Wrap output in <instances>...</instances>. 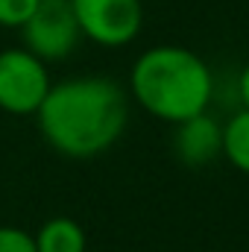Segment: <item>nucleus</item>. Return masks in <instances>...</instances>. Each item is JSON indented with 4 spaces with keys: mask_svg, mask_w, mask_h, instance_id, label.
I'll use <instances>...</instances> for the list:
<instances>
[{
    "mask_svg": "<svg viewBox=\"0 0 249 252\" xmlns=\"http://www.w3.org/2000/svg\"><path fill=\"white\" fill-rule=\"evenodd\" d=\"M235 170L249 176V109H238L223 124V153H220Z\"/></svg>",
    "mask_w": 249,
    "mask_h": 252,
    "instance_id": "obj_8",
    "label": "nucleus"
},
{
    "mask_svg": "<svg viewBox=\"0 0 249 252\" xmlns=\"http://www.w3.org/2000/svg\"><path fill=\"white\" fill-rule=\"evenodd\" d=\"M50 67L27 47L0 50V112L27 118L35 115L50 91Z\"/></svg>",
    "mask_w": 249,
    "mask_h": 252,
    "instance_id": "obj_3",
    "label": "nucleus"
},
{
    "mask_svg": "<svg viewBox=\"0 0 249 252\" xmlns=\"http://www.w3.org/2000/svg\"><path fill=\"white\" fill-rule=\"evenodd\" d=\"M41 138L64 158H94L112 150L129 124V94L112 76L53 82L35 112Z\"/></svg>",
    "mask_w": 249,
    "mask_h": 252,
    "instance_id": "obj_1",
    "label": "nucleus"
},
{
    "mask_svg": "<svg viewBox=\"0 0 249 252\" xmlns=\"http://www.w3.org/2000/svg\"><path fill=\"white\" fill-rule=\"evenodd\" d=\"M126 94L150 118L176 126L208 112L214 73L202 56L182 44H156L132 62Z\"/></svg>",
    "mask_w": 249,
    "mask_h": 252,
    "instance_id": "obj_2",
    "label": "nucleus"
},
{
    "mask_svg": "<svg viewBox=\"0 0 249 252\" xmlns=\"http://www.w3.org/2000/svg\"><path fill=\"white\" fill-rule=\"evenodd\" d=\"M21 32V47L35 53L44 62H62L67 59L76 44L82 41L79 24L73 18L70 0H41L32 18L18 30Z\"/></svg>",
    "mask_w": 249,
    "mask_h": 252,
    "instance_id": "obj_5",
    "label": "nucleus"
},
{
    "mask_svg": "<svg viewBox=\"0 0 249 252\" xmlns=\"http://www.w3.org/2000/svg\"><path fill=\"white\" fill-rule=\"evenodd\" d=\"M238 97H241L244 109H249V62L244 64L241 73H238Z\"/></svg>",
    "mask_w": 249,
    "mask_h": 252,
    "instance_id": "obj_11",
    "label": "nucleus"
},
{
    "mask_svg": "<svg viewBox=\"0 0 249 252\" xmlns=\"http://www.w3.org/2000/svg\"><path fill=\"white\" fill-rule=\"evenodd\" d=\"M0 252H35V238L21 226H0Z\"/></svg>",
    "mask_w": 249,
    "mask_h": 252,
    "instance_id": "obj_10",
    "label": "nucleus"
},
{
    "mask_svg": "<svg viewBox=\"0 0 249 252\" xmlns=\"http://www.w3.org/2000/svg\"><path fill=\"white\" fill-rule=\"evenodd\" d=\"M82 38L100 47H126L141 35L144 3L141 0H70Z\"/></svg>",
    "mask_w": 249,
    "mask_h": 252,
    "instance_id": "obj_4",
    "label": "nucleus"
},
{
    "mask_svg": "<svg viewBox=\"0 0 249 252\" xmlns=\"http://www.w3.org/2000/svg\"><path fill=\"white\" fill-rule=\"evenodd\" d=\"M173 129V153L187 167H205L223 153V124H217L208 112L187 118Z\"/></svg>",
    "mask_w": 249,
    "mask_h": 252,
    "instance_id": "obj_6",
    "label": "nucleus"
},
{
    "mask_svg": "<svg viewBox=\"0 0 249 252\" xmlns=\"http://www.w3.org/2000/svg\"><path fill=\"white\" fill-rule=\"evenodd\" d=\"M35 252H85L88 250V235L73 217H50L38 226Z\"/></svg>",
    "mask_w": 249,
    "mask_h": 252,
    "instance_id": "obj_7",
    "label": "nucleus"
},
{
    "mask_svg": "<svg viewBox=\"0 0 249 252\" xmlns=\"http://www.w3.org/2000/svg\"><path fill=\"white\" fill-rule=\"evenodd\" d=\"M41 0H0V27L3 30H21Z\"/></svg>",
    "mask_w": 249,
    "mask_h": 252,
    "instance_id": "obj_9",
    "label": "nucleus"
}]
</instances>
